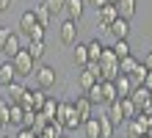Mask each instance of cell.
Returning a JSON list of instances; mask_svg holds the SVG:
<instances>
[{
	"instance_id": "obj_1",
	"label": "cell",
	"mask_w": 152,
	"mask_h": 138,
	"mask_svg": "<svg viewBox=\"0 0 152 138\" xmlns=\"http://www.w3.org/2000/svg\"><path fill=\"white\" fill-rule=\"evenodd\" d=\"M58 122L64 124V130H77V127H83V119L77 116V110L72 102H58Z\"/></svg>"
},
{
	"instance_id": "obj_2",
	"label": "cell",
	"mask_w": 152,
	"mask_h": 138,
	"mask_svg": "<svg viewBox=\"0 0 152 138\" xmlns=\"http://www.w3.org/2000/svg\"><path fill=\"white\" fill-rule=\"evenodd\" d=\"M100 72H102V80H116L119 77V58L113 55V50L111 47H105L102 50V55H100Z\"/></svg>"
},
{
	"instance_id": "obj_3",
	"label": "cell",
	"mask_w": 152,
	"mask_h": 138,
	"mask_svg": "<svg viewBox=\"0 0 152 138\" xmlns=\"http://www.w3.org/2000/svg\"><path fill=\"white\" fill-rule=\"evenodd\" d=\"M11 61V66H14V72H17V77H28V75H33V58L28 55V50H20L14 55V58H8Z\"/></svg>"
},
{
	"instance_id": "obj_4",
	"label": "cell",
	"mask_w": 152,
	"mask_h": 138,
	"mask_svg": "<svg viewBox=\"0 0 152 138\" xmlns=\"http://www.w3.org/2000/svg\"><path fill=\"white\" fill-rule=\"evenodd\" d=\"M147 119L144 113H136L133 119H127L124 122V138H141V135H147Z\"/></svg>"
},
{
	"instance_id": "obj_5",
	"label": "cell",
	"mask_w": 152,
	"mask_h": 138,
	"mask_svg": "<svg viewBox=\"0 0 152 138\" xmlns=\"http://www.w3.org/2000/svg\"><path fill=\"white\" fill-rule=\"evenodd\" d=\"M33 80H36V88L47 91V88L56 86V69L47 66V64H42L39 69H33Z\"/></svg>"
},
{
	"instance_id": "obj_6",
	"label": "cell",
	"mask_w": 152,
	"mask_h": 138,
	"mask_svg": "<svg viewBox=\"0 0 152 138\" xmlns=\"http://www.w3.org/2000/svg\"><path fill=\"white\" fill-rule=\"evenodd\" d=\"M44 99H47V94H44L42 88H36V91H31V88H25V97H22V110H42V105H44Z\"/></svg>"
},
{
	"instance_id": "obj_7",
	"label": "cell",
	"mask_w": 152,
	"mask_h": 138,
	"mask_svg": "<svg viewBox=\"0 0 152 138\" xmlns=\"http://www.w3.org/2000/svg\"><path fill=\"white\" fill-rule=\"evenodd\" d=\"M58 36H61V44H66V47H75V44H77V22L64 20V22H61Z\"/></svg>"
},
{
	"instance_id": "obj_8",
	"label": "cell",
	"mask_w": 152,
	"mask_h": 138,
	"mask_svg": "<svg viewBox=\"0 0 152 138\" xmlns=\"http://www.w3.org/2000/svg\"><path fill=\"white\" fill-rule=\"evenodd\" d=\"M22 97H25V86L14 80L11 86H6V97H3V102H8V105H20V102H22Z\"/></svg>"
},
{
	"instance_id": "obj_9",
	"label": "cell",
	"mask_w": 152,
	"mask_h": 138,
	"mask_svg": "<svg viewBox=\"0 0 152 138\" xmlns=\"http://www.w3.org/2000/svg\"><path fill=\"white\" fill-rule=\"evenodd\" d=\"M83 11H86V0H66L64 3V14H66V20H72V22H77L80 17H83Z\"/></svg>"
},
{
	"instance_id": "obj_10",
	"label": "cell",
	"mask_w": 152,
	"mask_h": 138,
	"mask_svg": "<svg viewBox=\"0 0 152 138\" xmlns=\"http://www.w3.org/2000/svg\"><path fill=\"white\" fill-rule=\"evenodd\" d=\"M108 33H113V39H127V36H130V20L116 17V20L108 25Z\"/></svg>"
},
{
	"instance_id": "obj_11",
	"label": "cell",
	"mask_w": 152,
	"mask_h": 138,
	"mask_svg": "<svg viewBox=\"0 0 152 138\" xmlns=\"http://www.w3.org/2000/svg\"><path fill=\"white\" fill-rule=\"evenodd\" d=\"M116 11H119L122 20H133L136 17V8H138V0H116Z\"/></svg>"
},
{
	"instance_id": "obj_12",
	"label": "cell",
	"mask_w": 152,
	"mask_h": 138,
	"mask_svg": "<svg viewBox=\"0 0 152 138\" xmlns=\"http://www.w3.org/2000/svg\"><path fill=\"white\" fill-rule=\"evenodd\" d=\"M97 14H100V31H108V25L116 20V17H119V11H116V6H113V3L102 6V8H100Z\"/></svg>"
},
{
	"instance_id": "obj_13",
	"label": "cell",
	"mask_w": 152,
	"mask_h": 138,
	"mask_svg": "<svg viewBox=\"0 0 152 138\" xmlns=\"http://www.w3.org/2000/svg\"><path fill=\"white\" fill-rule=\"evenodd\" d=\"M113 86H116V94H119V99L130 97V94H133V88H136V86H133V80H130L127 75H119V77L113 80Z\"/></svg>"
},
{
	"instance_id": "obj_14",
	"label": "cell",
	"mask_w": 152,
	"mask_h": 138,
	"mask_svg": "<svg viewBox=\"0 0 152 138\" xmlns=\"http://www.w3.org/2000/svg\"><path fill=\"white\" fill-rule=\"evenodd\" d=\"M14 80H17V72H14V66H11V61H3V64H0V88L11 86Z\"/></svg>"
},
{
	"instance_id": "obj_15",
	"label": "cell",
	"mask_w": 152,
	"mask_h": 138,
	"mask_svg": "<svg viewBox=\"0 0 152 138\" xmlns=\"http://www.w3.org/2000/svg\"><path fill=\"white\" fill-rule=\"evenodd\" d=\"M22 50V42H20V36L17 33H8V39H6V44H3V53L0 55H8V58H14L17 53Z\"/></svg>"
},
{
	"instance_id": "obj_16",
	"label": "cell",
	"mask_w": 152,
	"mask_h": 138,
	"mask_svg": "<svg viewBox=\"0 0 152 138\" xmlns=\"http://www.w3.org/2000/svg\"><path fill=\"white\" fill-rule=\"evenodd\" d=\"M100 91H102V105H111V102H116V99H119L113 80H102V83H100Z\"/></svg>"
},
{
	"instance_id": "obj_17",
	"label": "cell",
	"mask_w": 152,
	"mask_h": 138,
	"mask_svg": "<svg viewBox=\"0 0 152 138\" xmlns=\"http://www.w3.org/2000/svg\"><path fill=\"white\" fill-rule=\"evenodd\" d=\"M72 105H75V110H77V116L83 119V122H86V119H91V108H94V105H91V102H88V99H86V94H80V97L75 99Z\"/></svg>"
},
{
	"instance_id": "obj_18",
	"label": "cell",
	"mask_w": 152,
	"mask_h": 138,
	"mask_svg": "<svg viewBox=\"0 0 152 138\" xmlns=\"http://www.w3.org/2000/svg\"><path fill=\"white\" fill-rule=\"evenodd\" d=\"M31 11H33V17H36V22H39L42 28H47V25L53 22V14L47 11V6H44V3H39V6H33Z\"/></svg>"
},
{
	"instance_id": "obj_19",
	"label": "cell",
	"mask_w": 152,
	"mask_h": 138,
	"mask_svg": "<svg viewBox=\"0 0 152 138\" xmlns=\"http://www.w3.org/2000/svg\"><path fill=\"white\" fill-rule=\"evenodd\" d=\"M39 22H36V17H33V11H25L22 17H20V33L22 36H31V31L36 28Z\"/></svg>"
},
{
	"instance_id": "obj_20",
	"label": "cell",
	"mask_w": 152,
	"mask_h": 138,
	"mask_svg": "<svg viewBox=\"0 0 152 138\" xmlns=\"http://www.w3.org/2000/svg\"><path fill=\"white\" fill-rule=\"evenodd\" d=\"M94 83H100V80H97V77H94V75H91V72H88L86 66H83V69L77 72V86L83 88V94H86V91H88V88L94 86Z\"/></svg>"
},
{
	"instance_id": "obj_21",
	"label": "cell",
	"mask_w": 152,
	"mask_h": 138,
	"mask_svg": "<svg viewBox=\"0 0 152 138\" xmlns=\"http://www.w3.org/2000/svg\"><path fill=\"white\" fill-rule=\"evenodd\" d=\"M105 116L113 122V127H119V124H124V116H122V108H119V99L116 102H111L108 105V110H105Z\"/></svg>"
},
{
	"instance_id": "obj_22",
	"label": "cell",
	"mask_w": 152,
	"mask_h": 138,
	"mask_svg": "<svg viewBox=\"0 0 152 138\" xmlns=\"http://www.w3.org/2000/svg\"><path fill=\"white\" fill-rule=\"evenodd\" d=\"M97 122H100V138H113V130H116V127H113V122H111L108 116L100 113V116H97Z\"/></svg>"
},
{
	"instance_id": "obj_23",
	"label": "cell",
	"mask_w": 152,
	"mask_h": 138,
	"mask_svg": "<svg viewBox=\"0 0 152 138\" xmlns=\"http://www.w3.org/2000/svg\"><path fill=\"white\" fill-rule=\"evenodd\" d=\"M42 113L47 116V122H56V116H58V99L47 97V99H44V105H42Z\"/></svg>"
},
{
	"instance_id": "obj_24",
	"label": "cell",
	"mask_w": 152,
	"mask_h": 138,
	"mask_svg": "<svg viewBox=\"0 0 152 138\" xmlns=\"http://www.w3.org/2000/svg\"><path fill=\"white\" fill-rule=\"evenodd\" d=\"M86 50H88V61H100L105 44H102L100 39H91V42H86Z\"/></svg>"
},
{
	"instance_id": "obj_25",
	"label": "cell",
	"mask_w": 152,
	"mask_h": 138,
	"mask_svg": "<svg viewBox=\"0 0 152 138\" xmlns=\"http://www.w3.org/2000/svg\"><path fill=\"white\" fill-rule=\"evenodd\" d=\"M111 50H113V55H116L119 61H122V58H127V55H133V50H130V42H127V39H116V44H113Z\"/></svg>"
},
{
	"instance_id": "obj_26",
	"label": "cell",
	"mask_w": 152,
	"mask_h": 138,
	"mask_svg": "<svg viewBox=\"0 0 152 138\" xmlns=\"http://www.w3.org/2000/svg\"><path fill=\"white\" fill-rule=\"evenodd\" d=\"M83 133H86V138H100V122H97V116L83 122Z\"/></svg>"
},
{
	"instance_id": "obj_27",
	"label": "cell",
	"mask_w": 152,
	"mask_h": 138,
	"mask_svg": "<svg viewBox=\"0 0 152 138\" xmlns=\"http://www.w3.org/2000/svg\"><path fill=\"white\" fill-rule=\"evenodd\" d=\"M136 66H138V58H136V55H127V58L119 61V75H133Z\"/></svg>"
},
{
	"instance_id": "obj_28",
	"label": "cell",
	"mask_w": 152,
	"mask_h": 138,
	"mask_svg": "<svg viewBox=\"0 0 152 138\" xmlns=\"http://www.w3.org/2000/svg\"><path fill=\"white\" fill-rule=\"evenodd\" d=\"M25 50H28V55L33 58V64H36V61H42V55H44V42H28Z\"/></svg>"
},
{
	"instance_id": "obj_29",
	"label": "cell",
	"mask_w": 152,
	"mask_h": 138,
	"mask_svg": "<svg viewBox=\"0 0 152 138\" xmlns=\"http://www.w3.org/2000/svg\"><path fill=\"white\" fill-rule=\"evenodd\" d=\"M119 108H122V116H124V122H127V119H133L138 113L136 110V105H133V99L130 97H124V99H119Z\"/></svg>"
},
{
	"instance_id": "obj_30",
	"label": "cell",
	"mask_w": 152,
	"mask_h": 138,
	"mask_svg": "<svg viewBox=\"0 0 152 138\" xmlns=\"http://www.w3.org/2000/svg\"><path fill=\"white\" fill-rule=\"evenodd\" d=\"M100 83H102V80H100ZM100 83H94V86L86 91V99H88L91 105H102V91H100Z\"/></svg>"
},
{
	"instance_id": "obj_31",
	"label": "cell",
	"mask_w": 152,
	"mask_h": 138,
	"mask_svg": "<svg viewBox=\"0 0 152 138\" xmlns=\"http://www.w3.org/2000/svg\"><path fill=\"white\" fill-rule=\"evenodd\" d=\"M75 64L80 69L88 64V50H86V44H75Z\"/></svg>"
},
{
	"instance_id": "obj_32",
	"label": "cell",
	"mask_w": 152,
	"mask_h": 138,
	"mask_svg": "<svg viewBox=\"0 0 152 138\" xmlns=\"http://www.w3.org/2000/svg\"><path fill=\"white\" fill-rule=\"evenodd\" d=\"M0 127H11V105L8 102H0Z\"/></svg>"
},
{
	"instance_id": "obj_33",
	"label": "cell",
	"mask_w": 152,
	"mask_h": 138,
	"mask_svg": "<svg viewBox=\"0 0 152 138\" xmlns=\"http://www.w3.org/2000/svg\"><path fill=\"white\" fill-rule=\"evenodd\" d=\"M64 3L66 0H44V6H47V11L56 17V14H64Z\"/></svg>"
},
{
	"instance_id": "obj_34",
	"label": "cell",
	"mask_w": 152,
	"mask_h": 138,
	"mask_svg": "<svg viewBox=\"0 0 152 138\" xmlns=\"http://www.w3.org/2000/svg\"><path fill=\"white\" fill-rule=\"evenodd\" d=\"M22 105H11V127H22Z\"/></svg>"
},
{
	"instance_id": "obj_35",
	"label": "cell",
	"mask_w": 152,
	"mask_h": 138,
	"mask_svg": "<svg viewBox=\"0 0 152 138\" xmlns=\"http://www.w3.org/2000/svg\"><path fill=\"white\" fill-rule=\"evenodd\" d=\"M28 42H44V28H42V25H36V28H33V31H31Z\"/></svg>"
},
{
	"instance_id": "obj_36",
	"label": "cell",
	"mask_w": 152,
	"mask_h": 138,
	"mask_svg": "<svg viewBox=\"0 0 152 138\" xmlns=\"http://www.w3.org/2000/svg\"><path fill=\"white\" fill-rule=\"evenodd\" d=\"M86 69L91 72L97 80H102V72H100V64H97V61H88V64H86Z\"/></svg>"
},
{
	"instance_id": "obj_37",
	"label": "cell",
	"mask_w": 152,
	"mask_h": 138,
	"mask_svg": "<svg viewBox=\"0 0 152 138\" xmlns=\"http://www.w3.org/2000/svg\"><path fill=\"white\" fill-rule=\"evenodd\" d=\"M14 138H36V133H33V130H28V127H20Z\"/></svg>"
},
{
	"instance_id": "obj_38",
	"label": "cell",
	"mask_w": 152,
	"mask_h": 138,
	"mask_svg": "<svg viewBox=\"0 0 152 138\" xmlns=\"http://www.w3.org/2000/svg\"><path fill=\"white\" fill-rule=\"evenodd\" d=\"M8 33H11V31L0 25V53H3V44H6V39H8Z\"/></svg>"
},
{
	"instance_id": "obj_39",
	"label": "cell",
	"mask_w": 152,
	"mask_h": 138,
	"mask_svg": "<svg viewBox=\"0 0 152 138\" xmlns=\"http://www.w3.org/2000/svg\"><path fill=\"white\" fill-rule=\"evenodd\" d=\"M141 86H144L147 91H152V72H147V75H144V80H141Z\"/></svg>"
},
{
	"instance_id": "obj_40",
	"label": "cell",
	"mask_w": 152,
	"mask_h": 138,
	"mask_svg": "<svg viewBox=\"0 0 152 138\" xmlns=\"http://www.w3.org/2000/svg\"><path fill=\"white\" fill-rule=\"evenodd\" d=\"M86 3H88V6H94V8H97V11H100V8H102V6H108V0H86Z\"/></svg>"
},
{
	"instance_id": "obj_41",
	"label": "cell",
	"mask_w": 152,
	"mask_h": 138,
	"mask_svg": "<svg viewBox=\"0 0 152 138\" xmlns=\"http://www.w3.org/2000/svg\"><path fill=\"white\" fill-rule=\"evenodd\" d=\"M141 64H144V69H147V72H152V53H147V55H144V61H141Z\"/></svg>"
},
{
	"instance_id": "obj_42",
	"label": "cell",
	"mask_w": 152,
	"mask_h": 138,
	"mask_svg": "<svg viewBox=\"0 0 152 138\" xmlns=\"http://www.w3.org/2000/svg\"><path fill=\"white\" fill-rule=\"evenodd\" d=\"M8 8H11V0H0V17H3Z\"/></svg>"
},
{
	"instance_id": "obj_43",
	"label": "cell",
	"mask_w": 152,
	"mask_h": 138,
	"mask_svg": "<svg viewBox=\"0 0 152 138\" xmlns=\"http://www.w3.org/2000/svg\"><path fill=\"white\" fill-rule=\"evenodd\" d=\"M0 102H3V94H0Z\"/></svg>"
},
{
	"instance_id": "obj_44",
	"label": "cell",
	"mask_w": 152,
	"mask_h": 138,
	"mask_svg": "<svg viewBox=\"0 0 152 138\" xmlns=\"http://www.w3.org/2000/svg\"><path fill=\"white\" fill-rule=\"evenodd\" d=\"M108 3H116V0H108Z\"/></svg>"
},
{
	"instance_id": "obj_45",
	"label": "cell",
	"mask_w": 152,
	"mask_h": 138,
	"mask_svg": "<svg viewBox=\"0 0 152 138\" xmlns=\"http://www.w3.org/2000/svg\"><path fill=\"white\" fill-rule=\"evenodd\" d=\"M141 138H149V135H141Z\"/></svg>"
},
{
	"instance_id": "obj_46",
	"label": "cell",
	"mask_w": 152,
	"mask_h": 138,
	"mask_svg": "<svg viewBox=\"0 0 152 138\" xmlns=\"http://www.w3.org/2000/svg\"><path fill=\"white\" fill-rule=\"evenodd\" d=\"M3 138H11V135H3Z\"/></svg>"
},
{
	"instance_id": "obj_47",
	"label": "cell",
	"mask_w": 152,
	"mask_h": 138,
	"mask_svg": "<svg viewBox=\"0 0 152 138\" xmlns=\"http://www.w3.org/2000/svg\"><path fill=\"white\" fill-rule=\"evenodd\" d=\"M0 64H3V61H0Z\"/></svg>"
},
{
	"instance_id": "obj_48",
	"label": "cell",
	"mask_w": 152,
	"mask_h": 138,
	"mask_svg": "<svg viewBox=\"0 0 152 138\" xmlns=\"http://www.w3.org/2000/svg\"><path fill=\"white\" fill-rule=\"evenodd\" d=\"M61 138H64V135H61Z\"/></svg>"
}]
</instances>
